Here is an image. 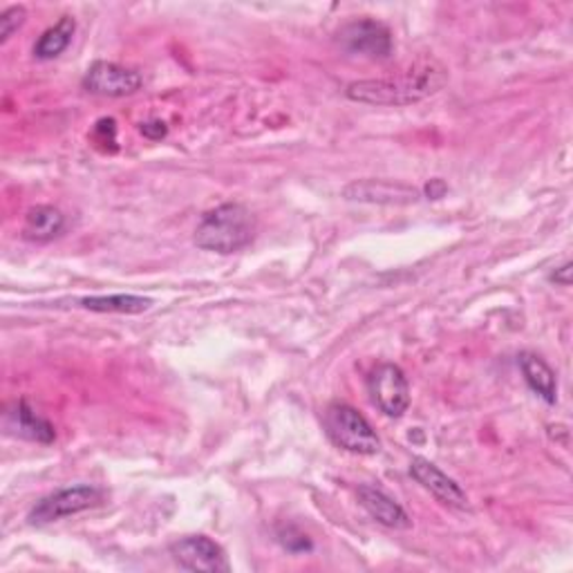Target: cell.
I'll list each match as a JSON object with an SVG mask.
<instances>
[{
	"mask_svg": "<svg viewBox=\"0 0 573 573\" xmlns=\"http://www.w3.org/2000/svg\"><path fill=\"white\" fill-rule=\"evenodd\" d=\"M446 84L448 70L437 59H424L388 78L354 81L345 97L367 106H411L437 95Z\"/></svg>",
	"mask_w": 573,
	"mask_h": 573,
	"instance_id": "obj_1",
	"label": "cell"
},
{
	"mask_svg": "<svg viewBox=\"0 0 573 573\" xmlns=\"http://www.w3.org/2000/svg\"><path fill=\"white\" fill-rule=\"evenodd\" d=\"M5 432L36 443H52L57 439L54 426L40 417L27 401H16L5 411Z\"/></svg>",
	"mask_w": 573,
	"mask_h": 573,
	"instance_id": "obj_11",
	"label": "cell"
},
{
	"mask_svg": "<svg viewBox=\"0 0 573 573\" xmlns=\"http://www.w3.org/2000/svg\"><path fill=\"white\" fill-rule=\"evenodd\" d=\"M367 390L379 411L390 419H401L411 407V386L394 363H381L367 377Z\"/></svg>",
	"mask_w": 573,
	"mask_h": 573,
	"instance_id": "obj_5",
	"label": "cell"
},
{
	"mask_svg": "<svg viewBox=\"0 0 573 573\" xmlns=\"http://www.w3.org/2000/svg\"><path fill=\"white\" fill-rule=\"evenodd\" d=\"M520 370H522L526 386L534 390L545 403L553 405L558 401V377L545 358H540L534 352H522Z\"/></svg>",
	"mask_w": 573,
	"mask_h": 573,
	"instance_id": "obj_13",
	"label": "cell"
},
{
	"mask_svg": "<svg viewBox=\"0 0 573 573\" xmlns=\"http://www.w3.org/2000/svg\"><path fill=\"white\" fill-rule=\"evenodd\" d=\"M322 426L330 441L352 455H377L381 450V439L373 424L350 403L334 401L327 405Z\"/></svg>",
	"mask_w": 573,
	"mask_h": 573,
	"instance_id": "obj_3",
	"label": "cell"
},
{
	"mask_svg": "<svg viewBox=\"0 0 573 573\" xmlns=\"http://www.w3.org/2000/svg\"><path fill=\"white\" fill-rule=\"evenodd\" d=\"M63 229L65 216L59 209L48 207V204L32 207L23 220V237L29 242H52L63 233Z\"/></svg>",
	"mask_w": 573,
	"mask_h": 573,
	"instance_id": "obj_14",
	"label": "cell"
},
{
	"mask_svg": "<svg viewBox=\"0 0 573 573\" xmlns=\"http://www.w3.org/2000/svg\"><path fill=\"white\" fill-rule=\"evenodd\" d=\"M25 19H27V12L23 5H14L5 10L3 16H0V44H8V40L23 27Z\"/></svg>",
	"mask_w": 573,
	"mask_h": 573,
	"instance_id": "obj_17",
	"label": "cell"
},
{
	"mask_svg": "<svg viewBox=\"0 0 573 573\" xmlns=\"http://www.w3.org/2000/svg\"><path fill=\"white\" fill-rule=\"evenodd\" d=\"M256 231V216L240 202H227L202 216L195 229V244L204 252L229 256L252 244Z\"/></svg>",
	"mask_w": 573,
	"mask_h": 573,
	"instance_id": "obj_2",
	"label": "cell"
},
{
	"mask_svg": "<svg viewBox=\"0 0 573 573\" xmlns=\"http://www.w3.org/2000/svg\"><path fill=\"white\" fill-rule=\"evenodd\" d=\"M343 197L363 204H386V207H407L422 199V191L390 180H356L343 188Z\"/></svg>",
	"mask_w": 573,
	"mask_h": 573,
	"instance_id": "obj_9",
	"label": "cell"
},
{
	"mask_svg": "<svg viewBox=\"0 0 573 573\" xmlns=\"http://www.w3.org/2000/svg\"><path fill=\"white\" fill-rule=\"evenodd\" d=\"M411 475L441 504L460 509V511L468 509L466 490L453 477H448L439 466H435L432 462H428L424 458H415L411 462Z\"/></svg>",
	"mask_w": 573,
	"mask_h": 573,
	"instance_id": "obj_10",
	"label": "cell"
},
{
	"mask_svg": "<svg viewBox=\"0 0 573 573\" xmlns=\"http://www.w3.org/2000/svg\"><path fill=\"white\" fill-rule=\"evenodd\" d=\"M81 86L86 93L106 97V99H124L142 90L144 78L137 70L110 63V61H95L84 78H81Z\"/></svg>",
	"mask_w": 573,
	"mask_h": 573,
	"instance_id": "obj_6",
	"label": "cell"
},
{
	"mask_svg": "<svg viewBox=\"0 0 573 573\" xmlns=\"http://www.w3.org/2000/svg\"><path fill=\"white\" fill-rule=\"evenodd\" d=\"M139 131H142V135H144L146 139H153V142H159V139H163V137L169 135L167 124H163V121H159V119L146 121V124H142Z\"/></svg>",
	"mask_w": 573,
	"mask_h": 573,
	"instance_id": "obj_19",
	"label": "cell"
},
{
	"mask_svg": "<svg viewBox=\"0 0 573 573\" xmlns=\"http://www.w3.org/2000/svg\"><path fill=\"white\" fill-rule=\"evenodd\" d=\"M101 498H103L101 490L97 486H90V484H76V486L59 488V490H54V493L46 496L44 500H38L34 504V509L29 511L27 520H29V524H36V526L52 524L57 520L84 513V511L97 507L101 502Z\"/></svg>",
	"mask_w": 573,
	"mask_h": 573,
	"instance_id": "obj_4",
	"label": "cell"
},
{
	"mask_svg": "<svg viewBox=\"0 0 573 573\" xmlns=\"http://www.w3.org/2000/svg\"><path fill=\"white\" fill-rule=\"evenodd\" d=\"M356 496H358L361 507L367 511V515L377 520L379 524H383L388 528H397V531L413 526L411 515H407L405 509L394 498H390L386 490H381L373 484H363V486H358Z\"/></svg>",
	"mask_w": 573,
	"mask_h": 573,
	"instance_id": "obj_12",
	"label": "cell"
},
{
	"mask_svg": "<svg viewBox=\"0 0 573 573\" xmlns=\"http://www.w3.org/2000/svg\"><path fill=\"white\" fill-rule=\"evenodd\" d=\"M551 282L560 284V286H569L571 284V263H564L562 267H558L551 276H549Z\"/></svg>",
	"mask_w": 573,
	"mask_h": 573,
	"instance_id": "obj_22",
	"label": "cell"
},
{
	"mask_svg": "<svg viewBox=\"0 0 573 573\" xmlns=\"http://www.w3.org/2000/svg\"><path fill=\"white\" fill-rule=\"evenodd\" d=\"M339 46L348 54H358L367 59H388L392 54V34L379 21L358 19L341 27Z\"/></svg>",
	"mask_w": 573,
	"mask_h": 573,
	"instance_id": "obj_7",
	"label": "cell"
},
{
	"mask_svg": "<svg viewBox=\"0 0 573 573\" xmlns=\"http://www.w3.org/2000/svg\"><path fill=\"white\" fill-rule=\"evenodd\" d=\"M74 32H76V21L72 16H61L52 27H48L38 36V40L34 44V57L40 61H52L61 57L70 48Z\"/></svg>",
	"mask_w": 573,
	"mask_h": 573,
	"instance_id": "obj_15",
	"label": "cell"
},
{
	"mask_svg": "<svg viewBox=\"0 0 573 573\" xmlns=\"http://www.w3.org/2000/svg\"><path fill=\"white\" fill-rule=\"evenodd\" d=\"M278 540L280 545L286 549V551H292V553H303V551H312V542L305 534H301L298 528L294 526H286L282 531H278Z\"/></svg>",
	"mask_w": 573,
	"mask_h": 573,
	"instance_id": "obj_18",
	"label": "cell"
},
{
	"mask_svg": "<svg viewBox=\"0 0 573 573\" xmlns=\"http://www.w3.org/2000/svg\"><path fill=\"white\" fill-rule=\"evenodd\" d=\"M173 560L186 571L204 573H224L229 571V560L224 549L207 536H186L171 545Z\"/></svg>",
	"mask_w": 573,
	"mask_h": 573,
	"instance_id": "obj_8",
	"label": "cell"
},
{
	"mask_svg": "<svg viewBox=\"0 0 573 573\" xmlns=\"http://www.w3.org/2000/svg\"><path fill=\"white\" fill-rule=\"evenodd\" d=\"M78 305L99 314H142L153 307L150 298L135 294H110V296H86Z\"/></svg>",
	"mask_w": 573,
	"mask_h": 573,
	"instance_id": "obj_16",
	"label": "cell"
},
{
	"mask_svg": "<svg viewBox=\"0 0 573 573\" xmlns=\"http://www.w3.org/2000/svg\"><path fill=\"white\" fill-rule=\"evenodd\" d=\"M424 193H426V197H430V199H441V197L448 193V186H446L443 180L435 178V180H430V182L426 184Z\"/></svg>",
	"mask_w": 573,
	"mask_h": 573,
	"instance_id": "obj_21",
	"label": "cell"
},
{
	"mask_svg": "<svg viewBox=\"0 0 573 573\" xmlns=\"http://www.w3.org/2000/svg\"><path fill=\"white\" fill-rule=\"evenodd\" d=\"M95 135L101 144H117L114 135H117V126H114V119H101L97 129H95Z\"/></svg>",
	"mask_w": 573,
	"mask_h": 573,
	"instance_id": "obj_20",
	"label": "cell"
}]
</instances>
